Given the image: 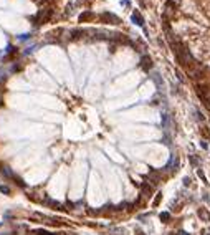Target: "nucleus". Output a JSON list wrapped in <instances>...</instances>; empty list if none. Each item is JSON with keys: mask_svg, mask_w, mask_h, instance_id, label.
<instances>
[{"mask_svg": "<svg viewBox=\"0 0 210 235\" xmlns=\"http://www.w3.org/2000/svg\"><path fill=\"white\" fill-rule=\"evenodd\" d=\"M177 235H190V233H187V232H184V230H180V232H177Z\"/></svg>", "mask_w": 210, "mask_h": 235, "instance_id": "obj_18", "label": "nucleus"}, {"mask_svg": "<svg viewBox=\"0 0 210 235\" xmlns=\"http://www.w3.org/2000/svg\"><path fill=\"white\" fill-rule=\"evenodd\" d=\"M131 20H132L134 23H136V25H139V27H142V25H144V18H142V15L139 13L137 10H134V12H132V15H131Z\"/></svg>", "mask_w": 210, "mask_h": 235, "instance_id": "obj_4", "label": "nucleus"}, {"mask_svg": "<svg viewBox=\"0 0 210 235\" xmlns=\"http://www.w3.org/2000/svg\"><path fill=\"white\" fill-rule=\"evenodd\" d=\"M171 235H176V233H171Z\"/></svg>", "mask_w": 210, "mask_h": 235, "instance_id": "obj_21", "label": "nucleus"}, {"mask_svg": "<svg viewBox=\"0 0 210 235\" xmlns=\"http://www.w3.org/2000/svg\"><path fill=\"white\" fill-rule=\"evenodd\" d=\"M95 18V13L93 12H83L79 15V22H88V20H93Z\"/></svg>", "mask_w": 210, "mask_h": 235, "instance_id": "obj_8", "label": "nucleus"}, {"mask_svg": "<svg viewBox=\"0 0 210 235\" xmlns=\"http://www.w3.org/2000/svg\"><path fill=\"white\" fill-rule=\"evenodd\" d=\"M161 199H162V194H157V197L154 199V207H156V205H159V204H161Z\"/></svg>", "mask_w": 210, "mask_h": 235, "instance_id": "obj_13", "label": "nucleus"}, {"mask_svg": "<svg viewBox=\"0 0 210 235\" xmlns=\"http://www.w3.org/2000/svg\"><path fill=\"white\" fill-rule=\"evenodd\" d=\"M141 66H142V70H146V71H149V70L152 68V60H151V56H147V55H144V56H142V60H141Z\"/></svg>", "mask_w": 210, "mask_h": 235, "instance_id": "obj_5", "label": "nucleus"}, {"mask_svg": "<svg viewBox=\"0 0 210 235\" xmlns=\"http://www.w3.org/2000/svg\"><path fill=\"white\" fill-rule=\"evenodd\" d=\"M48 2H53V0H48Z\"/></svg>", "mask_w": 210, "mask_h": 235, "instance_id": "obj_20", "label": "nucleus"}, {"mask_svg": "<svg viewBox=\"0 0 210 235\" xmlns=\"http://www.w3.org/2000/svg\"><path fill=\"white\" fill-rule=\"evenodd\" d=\"M197 174H199V177H200L202 180H205V175H203V172H202V171H199V172H197Z\"/></svg>", "mask_w": 210, "mask_h": 235, "instance_id": "obj_16", "label": "nucleus"}, {"mask_svg": "<svg viewBox=\"0 0 210 235\" xmlns=\"http://www.w3.org/2000/svg\"><path fill=\"white\" fill-rule=\"evenodd\" d=\"M197 215H199V219L203 220V222H208L210 220V214H208V210L205 207H200L199 210H197Z\"/></svg>", "mask_w": 210, "mask_h": 235, "instance_id": "obj_6", "label": "nucleus"}, {"mask_svg": "<svg viewBox=\"0 0 210 235\" xmlns=\"http://www.w3.org/2000/svg\"><path fill=\"white\" fill-rule=\"evenodd\" d=\"M190 162L194 164V166H197V164H199V159H197V157H194V156H192V157H190Z\"/></svg>", "mask_w": 210, "mask_h": 235, "instance_id": "obj_14", "label": "nucleus"}, {"mask_svg": "<svg viewBox=\"0 0 210 235\" xmlns=\"http://www.w3.org/2000/svg\"><path fill=\"white\" fill-rule=\"evenodd\" d=\"M161 220L167 224V222L171 220V214H169V212H162V214H161Z\"/></svg>", "mask_w": 210, "mask_h": 235, "instance_id": "obj_10", "label": "nucleus"}, {"mask_svg": "<svg viewBox=\"0 0 210 235\" xmlns=\"http://www.w3.org/2000/svg\"><path fill=\"white\" fill-rule=\"evenodd\" d=\"M151 192H152V187H151L147 182H144L142 184V201L144 199H147V197H151Z\"/></svg>", "mask_w": 210, "mask_h": 235, "instance_id": "obj_7", "label": "nucleus"}, {"mask_svg": "<svg viewBox=\"0 0 210 235\" xmlns=\"http://www.w3.org/2000/svg\"><path fill=\"white\" fill-rule=\"evenodd\" d=\"M0 192H3V194H7V196H10V189L7 185H0Z\"/></svg>", "mask_w": 210, "mask_h": 235, "instance_id": "obj_11", "label": "nucleus"}, {"mask_svg": "<svg viewBox=\"0 0 210 235\" xmlns=\"http://www.w3.org/2000/svg\"><path fill=\"white\" fill-rule=\"evenodd\" d=\"M203 103H205V106H207V109L210 111V98H205V99H203Z\"/></svg>", "mask_w": 210, "mask_h": 235, "instance_id": "obj_15", "label": "nucleus"}, {"mask_svg": "<svg viewBox=\"0 0 210 235\" xmlns=\"http://www.w3.org/2000/svg\"><path fill=\"white\" fill-rule=\"evenodd\" d=\"M2 101H3V96H2V93H0V104H2Z\"/></svg>", "mask_w": 210, "mask_h": 235, "instance_id": "obj_19", "label": "nucleus"}, {"mask_svg": "<svg viewBox=\"0 0 210 235\" xmlns=\"http://www.w3.org/2000/svg\"><path fill=\"white\" fill-rule=\"evenodd\" d=\"M151 182H152V184H159V174L157 172H151Z\"/></svg>", "mask_w": 210, "mask_h": 235, "instance_id": "obj_9", "label": "nucleus"}, {"mask_svg": "<svg viewBox=\"0 0 210 235\" xmlns=\"http://www.w3.org/2000/svg\"><path fill=\"white\" fill-rule=\"evenodd\" d=\"M208 235H210V233H208Z\"/></svg>", "mask_w": 210, "mask_h": 235, "instance_id": "obj_22", "label": "nucleus"}, {"mask_svg": "<svg viewBox=\"0 0 210 235\" xmlns=\"http://www.w3.org/2000/svg\"><path fill=\"white\" fill-rule=\"evenodd\" d=\"M43 204L48 205V207H51V209H55V210H61V209H63V205H61L60 202L53 201V199H48V197H46L45 201H43Z\"/></svg>", "mask_w": 210, "mask_h": 235, "instance_id": "obj_3", "label": "nucleus"}, {"mask_svg": "<svg viewBox=\"0 0 210 235\" xmlns=\"http://www.w3.org/2000/svg\"><path fill=\"white\" fill-rule=\"evenodd\" d=\"M154 81H156V83H157V86H159V88L162 86V81H161V76H159V75H157V73L154 75Z\"/></svg>", "mask_w": 210, "mask_h": 235, "instance_id": "obj_12", "label": "nucleus"}, {"mask_svg": "<svg viewBox=\"0 0 210 235\" xmlns=\"http://www.w3.org/2000/svg\"><path fill=\"white\" fill-rule=\"evenodd\" d=\"M184 184L189 185V184H190V177H185V179H184Z\"/></svg>", "mask_w": 210, "mask_h": 235, "instance_id": "obj_17", "label": "nucleus"}, {"mask_svg": "<svg viewBox=\"0 0 210 235\" xmlns=\"http://www.w3.org/2000/svg\"><path fill=\"white\" fill-rule=\"evenodd\" d=\"M51 15H53V10H51V8H40L38 13L35 15V17H32V20H33L35 25H42V23L50 22Z\"/></svg>", "mask_w": 210, "mask_h": 235, "instance_id": "obj_1", "label": "nucleus"}, {"mask_svg": "<svg viewBox=\"0 0 210 235\" xmlns=\"http://www.w3.org/2000/svg\"><path fill=\"white\" fill-rule=\"evenodd\" d=\"M100 20L104 22V23H113V25H118V23H121V18L118 15H114V13H109V12H104V13L100 15Z\"/></svg>", "mask_w": 210, "mask_h": 235, "instance_id": "obj_2", "label": "nucleus"}]
</instances>
